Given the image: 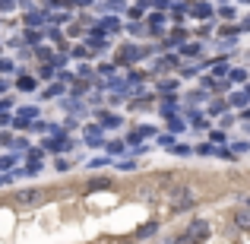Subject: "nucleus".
Returning <instances> with one entry per match:
<instances>
[{"instance_id": "nucleus-1", "label": "nucleus", "mask_w": 250, "mask_h": 244, "mask_svg": "<svg viewBox=\"0 0 250 244\" xmlns=\"http://www.w3.org/2000/svg\"><path fill=\"white\" fill-rule=\"evenodd\" d=\"M168 206L171 213H184V209H193L196 206V190L181 184V187H171V197H168Z\"/></svg>"}, {"instance_id": "nucleus-2", "label": "nucleus", "mask_w": 250, "mask_h": 244, "mask_svg": "<svg viewBox=\"0 0 250 244\" xmlns=\"http://www.w3.org/2000/svg\"><path fill=\"white\" fill-rule=\"evenodd\" d=\"M149 48H140V44H127V48L117 54V64H136L140 57H146Z\"/></svg>"}, {"instance_id": "nucleus-3", "label": "nucleus", "mask_w": 250, "mask_h": 244, "mask_svg": "<svg viewBox=\"0 0 250 244\" xmlns=\"http://www.w3.org/2000/svg\"><path fill=\"white\" fill-rule=\"evenodd\" d=\"M187 235H190V238H193L196 244H203V241L209 238V222H203V219L190 222V225H187Z\"/></svg>"}, {"instance_id": "nucleus-4", "label": "nucleus", "mask_w": 250, "mask_h": 244, "mask_svg": "<svg viewBox=\"0 0 250 244\" xmlns=\"http://www.w3.org/2000/svg\"><path fill=\"white\" fill-rule=\"evenodd\" d=\"M165 22L168 19L162 16V13H152V16H149V32H152V35H162V32H165Z\"/></svg>"}, {"instance_id": "nucleus-5", "label": "nucleus", "mask_w": 250, "mask_h": 244, "mask_svg": "<svg viewBox=\"0 0 250 244\" xmlns=\"http://www.w3.org/2000/svg\"><path fill=\"white\" fill-rule=\"evenodd\" d=\"M212 3H193V6H190V16H196V19H209V16H212Z\"/></svg>"}, {"instance_id": "nucleus-6", "label": "nucleus", "mask_w": 250, "mask_h": 244, "mask_svg": "<svg viewBox=\"0 0 250 244\" xmlns=\"http://www.w3.org/2000/svg\"><path fill=\"white\" fill-rule=\"evenodd\" d=\"M155 232H159V222H146V225L136 228V238H152Z\"/></svg>"}, {"instance_id": "nucleus-7", "label": "nucleus", "mask_w": 250, "mask_h": 244, "mask_svg": "<svg viewBox=\"0 0 250 244\" xmlns=\"http://www.w3.org/2000/svg\"><path fill=\"white\" fill-rule=\"evenodd\" d=\"M117 29H121V19H114V16H108V19L98 22V32H117Z\"/></svg>"}, {"instance_id": "nucleus-8", "label": "nucleus", "mask_w": 250, "mask_h": 244, "mask_svg": "<svg viewBox=\"0 0 250 244\" xmlns=\"http://www.w3.org/2000/svg\"><path fill=\"white\" fill-rule=\"evenodd\" d=\"M174 67H177V57H174V54L162 57V61L155 64V70H159V73H165V70H174Z\"/></svg>"}, {"instance_id": "nucleus-9", "label": "nucleus", "mask_w": 250, "mask_h": 244, "mask_svg": "<svg viewBox=\"0 0 250 244\" xmlns=\"http://www.w3.org/2000/svg\"><path fill=\"white\" fill-rule=\"evenodd\" d=\"M234 222H238V228H250V209H238V213H234Z\"/></svg>"}, {"instance_id": "nucleus-10", "label": "nucleus", "mask_w": 250, "mask_h": 244, "mask_svg": "<svg viewBox=\"0 0 250 244\" xmlns=\"http://www.w3.org/2000/svg\"><path fill=\"white\" fill-rule=\"evenodd\" d=\"M42 200V190H22L19 194V203H38Z\"/></svg>"}, {"instance_id": "nucleus-11", "label": "nucleus", "mask_w": 250, "mask_h": 244, "mask_svg": "<svg viewBox=\"0 0 250 244\" xmlns=\"http://www.w3.org/2000/svg\"><path fill=\"white\" fill-rule=\"evenodd\" d=\"M181 54H184V57H200V42H187V44L181 48Z\"/></svg>"}, {"instance_id": "nucleus-12", "label": "nucleus", "mask_w": 250, "mask_h": 244, "mask_svg": "<svg viewBox=\"0 0 250 244\" xmlns=\"http://www.w3.org/2000/svg\"><path fill=\"white\" fill-rule=\"evenodd\" d=\"M162 114H165V121L177 114V102H174V95H171V102H162Z\"/></svg>"}, {"instance_id": "nucleus-13", "label": "nucleus", "mask_w": 250, "mask_h": 244, "mask_svg": "<svg viewBox=\"0 0 250 244\" xmlns=\"http://www.w3.org/2000/svg\"><path fill=\"white\" fill-rule=\"evenodd\" d=\"M108 153H111V155H124V153H127V143H124V140L108 143Z\"/></svg>"}, {"instance_id": "nucleus-14", "label": "nucleus", "mask_w": 250, "mask_h": 244, "mask_svg": "<svg viewBox=\"0 0 250 244\" xmlns=\"http://www.w3.org/2000/svg\"><path fill=\"white\" fill-rule=\"evenodd\" d=\"M168 130H171V136H174V133H181V130H184V121H181V117H168Z\"/></svg>"}, {"instance_id": "nucleus-15", "label": "nucleus", "mask_w": 250, "mask_h": 244, "mask_svg": "<svg viewBox=\"0 0 250 244\" xmlns=\"http://www.w3.org/2000/svg\"><path fill=\"white\" fill-rule=\"evenodd\" d=\"M174 89H177V83H174V80H162V83H159V92H165V95H168V92L174 95Z\"/></svg>"}, {"instance_id": "nucleus-16", "label": "nucleus", "mask_w": 250, "mask_h": 244, "mask_svg": "<svg viewBox=\"0 0 250 244\" xmlns=\"http://www.w3.org/2000/svg\"><path fill=\"white\" fill-rule=\"evenodd\" d=\"M231 80H234V83H247V70H244V67H234V70H231Z\"/></svg>"}, {"instance_id": "nucleus-17", "label": "nucleus", "mask_w": 250, "mask_h": 244, "mask_svg": "<svg viewBox=\"0 0 250 244\" xmlns=\"http://www.w3.org/2000/svg\"><path fill=\"white\" fill-rule=\"evenodd\" d=\"M171 153H174V155H190L193 149H190L187 143H174V149H171Z\"/></svg>"}, {"instance_id": "nucleus-18", "label": "nucleus", "mask_w": 250, "mask_h": 244, "mask_svg": "<svg viewBox=\"0 0 250 244\" xmlns=\"http://www.w3.org/2000/svg\"><path fill=\"white\" fill-rule=\"evenodd\" d=\"M19 89H22V92L35 89V80H32V76H19Z\"/></svg>"}, {"instance_id": "nucleus-19", "label": "nucleus", "mask_w": 250, "mask_h": 244, "mask_svg": "<svg viewBox=\"0 0 250 244\" xmlns=\"http://www.w3.org/2000/svg\"><path fill=\"white\" fill-rule=\"evenodd\" d=\"M190 121H193V127H196V130H206V127H209V121H206V117H200L196 111H193V117H190Z\"/></svg>"}, {"instance_id": "nucleus-20", "label": "nucleus", "mask_w": 250, "mask_h": 244, "mask_svg": "<svg viewBox=\"0 0 250 244\" xmlns=\"http://www.w3.org/2000/svg\"><path fill=\"white\" fill-rule=\"evenodd\" d=\"M212 153H215L212 143H200V146H196V155H212Z\"/></svg>"}, {"instance_id": "nucleus-21", "label": "nucleus", "mask_w": 250, "mask_h": 244, "mask_svg": "<svg viewBox=\"0 0 250 244\" xmlns=\"http://www.w3.org/2000/svg\"><path fill=\"white\" fill-rule=\"evenodd\" d=\"M165 244H196V241L190 238L187 232H184V235H177V238H171V241H165Z\"/></svg>"}, {"instance_id": "nucleus-22", "label": "nucleus", "mask_w": 250, "mask_h": 244, "mask_svg": "<svg viewBox=\"0 0 250 244\" xmlns=\"http://www.w3.org/2000/svg\"><path fill=\"white\" fill-rule=\"evenodd\" d=\"M231 105H234V108H244V105H250V102H247L244 92H238V95H231Z\"/></svg>"}, {"instance_id": "nucleus-23", "label": "nucleus", "mask_w": 250, "mask_h": 244, "mask_svg": "<svg viewBox=\"0 0 250 244\" xmlns=\"http://www.w3.org/2000/svg\"><path fill=\"white\" fill-rule=\"evenodd\" d=\"M143 13H146V3H136V6H130V16H133V22L143 16Z\"/></svg>"}, {"instance_id": "nucleus-24", "label": "nucleus", "mask_w": 250, "mask_h": 244, "mask_svg": "<svg viewBox=\"0 0 250 244\" xmlns=\"http://www.w3.org/2000/svg\"><path fill=\"white\" fill-rule=\"evenodd\" d=\"M102 121H104V127H117L121 117H117V114H102Z\"/></svg>"}, {"instance_id": "nucleus-25", "label": "nucleus", "mask_w": 250, "mask_h": 244, "mask_svg": "<svg viewBox=\"0 0 250 244\" xmlns=\"http://www.w3.org/2000/svg\"><path fill=\"white\" fill-rule=\"evenodd\" d=\"M219 16H222V19H234V6H228V3L219 6Z\"/></svg>"}, {"instance_id": "nucleus-26", "label": "nucleus", "mask_w": 250, "mask_h": 244, "mask_svg": "<svg viewBox=\"0 0 250 244\" xmlns=\"http://www.w3.org/2000/svg\"><path fill=\"white\" fill-rule=\"evenodd\" d=\"M159 146H171V149H174V136H171V133H162L159 136Z\"/></svg>"}, {"instance_id": "nucleus-27", "label": "nucleus", "mask_w": 250, "mask_h": 244, "mask_svg": "<svg viewBox=\"0 0 250 244\" xmlns=\"http://www.w3.org/2000/svg\"><path fill=\"white\" fill-rule=\"evenodd\" d=\"M222 111H225V102H212L209 105V114H222Z\"/></svg>"}, {"instance_id": "nucleus-28", "label": "nucleus", "mask_w": 250, "mask_h": 244, "mask_svg": "<svg viewBox=\"0 0 250 244\" xmlns=\"http://www.w3.org/2000/svg\"><path fill=\"white\" fill-rule=\"evenodd\" d=\"M25 22H29V25H42V22H44V16H42V13H32Z\"/></svg>"}, {"instance_id": "nucleus-29", "label": "nucleus", "mask_w": 250, "mask_h": 244, "mask_svg": "<svg viewBox=\"0 0 250 244\" xmlns=\"http://www.w3.org/2000/svg\"><path fill=\"white\" fill-rule=\"evenodd\" d=\"M212 155H219V159H234V153H231V149H215Z\"/></svg>"}, {"instance_id": "nucleus-30", "label": "nucleus", "mask_w": 250, "mask_h": 244, "mask_svg": "<svg viewBox=\"0 0 250 244\" xmlns=\"http://www.w3.org/2000/svg\"><path fill=\"white\" fill-rule=\"evenodd\" d=\"M61 92H63V86H51V89L44 92V95H48V98H54V95H61Z\"/></svg>"}, {"instance_id": "nucleus-31", "label": "nucleus", "mask_w": 250, "mask_h": 244, "mask_svg": "<svg viewBox=\"0 0 250 244\" xmlns=\"http://www.w3.org/2000/svg\"><path fill=\"white\" fill-rule=\"evenodd\" d=\"M209 136H212V143H225V133H222V130H212Z\"/></svg>"}, {"instance_id": "nucleus-32", "label": "nucleus", "mask_w": 250, "mask_h": 244, "mask_svg": "<svg viewBox=\"0 0 250 244\" xmlns=\"http://www.w3.org/2000/svg\"><path fill=\"white\" fill-rule=\"evenodd\" d=\"M152 6H155V10H171V3H168V0H155Z\"/></svg>"}, {"instance_id": "nucleus-33", "label": "nucleus", "mask_w": 250, "mask_h": 244, "mask_svg": "<svg viewBox=\"0 0 250 244\" xmlns=\"http://www.w3.org/2000/svg\"><path fill=\"white\" fill-rule=\"evenodd\" d=\"M0 70H3V73H10V70H13V64H10V61H0Z\"/></svg>"}, {"instance_id": "nucleus-34", "label": "nucleus", "mask_w": 250, "mask_h": 244, "mask_svg": "<svg viewBox=\"0 0 250 244\" xmlns=\"http://www.w3.org/2000/svg\"><path fill=\"white\" fill-rule=\"evenodd\" d=\"M10 105H13L10 98H0V111H6V108H10Z\"/></svg>"}, {"instance_id": "nucleus-35", "label": "nucleus", "mask_w": 250, "mask_h": 244, "mask_svg": "<svg viewBox=\"0 0 250 244\" xmlns=\"http://www.w3.org/2000/svg\"><path fill=\"white\" fill-rule=\"evenodd\" d=\"M244 95H247V102H250V83L244 86Z\"/></svg>"}, {"instance_id": "nucleus-36", "label": "nucleus", "mask_w": 250, "mask_h": 244, "mask_svg": "<svg viewBox=\"0 0 250 244\" xmlns=\"http://www.w3.org/2000/svg\"><path fill=\"white\" fill-rule=\"evenodd\" d=\"M247 209H250V197H247Z\"/></svg>"}]
</instances>
